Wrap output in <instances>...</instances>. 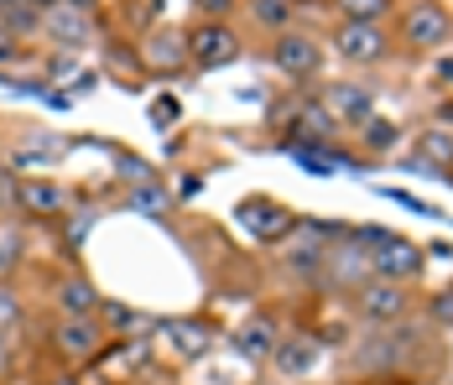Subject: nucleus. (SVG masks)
<instances>
[{"label":"nucleus","instance_id":"obj_1","mask_svg":"<svg viewBox=\"0 0 453 385\" xmlns=\"http://www.w3.org/2000/svg\"><path fill=\"white\" fill-rule=\"evenodd\" d=\"M453 37V11L443 0H411L396 21V42H407L411 52H438Z\"/></svg>","mask_w":453,"mask_h":385},{"label":"nucleus","instance_id":"obj_2","mask_svg":"<svg viewBox=\"0 0 453 385\" xmlns=\"http://www.w3.org/2000/svg\"><path fill=\"white\" fill-rule=\"evenodd\" d=\"M422 245L407 240V235H391V229H380V240L370 245V276L375 281H396V287H411V281H422Z\"/></svg>","mask_w":453,"mask_h":385},{"label":"nucleus","instance_id":"obj_3","mask_svg":"<svg viewBox=\"0 0 453 385\" xmlns=\"http://www.w3.org/2000/svg\"><path fill=\"white\" fill-rule=\"evenodd\" d=\"M328 47H334V58L349 63V68H380V63L396 52V37H391V27H355V21H339Z\"/></svg>","mask_w":453,"mask_h":385},{"label":"nucleus","instance_id":"obj_4","mask_svg":"<svg viewBox=\"0 0 453 385\" xmlns=\"http://www.w3.org/2000/svg\"><path fill=\"white\" fill-rule=\"evenodd\" d=\"M355 312H360L365 328H402L411 318V287H396V281H365L355 292Z\"/></svg>","mask_w":453,"mask_h":385},{"label":"nucleus","instance_id":"obj_5","mask_svg":"<svg viewBox=\"0 0 453 385\" xmlns=\"http://www.w3.org/2000/svg\"><path fill=\"white\" fill-rule=\"evenodd\" d=\"M240 52H245V42L229 21H203V27L188 32V63L198 73H219L229 63H240Z\"/></svg>","mask_w":453,"mask_h":385},{"label":"nucleus","instance_id":"obj_6","mask_svg":"<svg viewBox=\"0 0 453 385\" xmlns=\"http://www.w3.org/2000/svg\"><path fill=\"white\" fill-rule=\"evenodd\" d=\"M37 27H42L58 47H89L94 37H99L94 11H89V5H79V0H52V5H42Z\"/></svg>","mask_w":453,"mask_h":385},{"label":"nucleus","instance_id":"obj_7","mask_svg":"<svg viewBox=\"0 0 453 385\" xmlns=\"http://www.w3.org/2000/svg\"><path fill=\"white\" fill-rule=\"evenodd\" d=\"M375 99L380 94H375V84H365V79H334V84L318 94V104L328 110L334 126H355V130L375 115Z\"/></svg>","mask_w":453,"mask_h":385},{"label":"nucleus","instance_id":"obj_8","mask_svg":"<svg viewBox=\"0 0 453 385\" xmlns=\"http://www.w3.org/2000/svg\"><path fill=\"white\" fill-rule=\"evenodd\" d=\"M52 343H58L63 365H94V359L104 354L110 334H104V323H99V318H58Z\"/></svg>","mask_w":453,"mask_h":385},{"label":"nucleus","instance_id":"obj_9","mask_svg":"<svg viewBox=\"0 0 453 385\" xmlns=\"http://www.w3.org/2000/svg\"><path fill=\"white\" fill-rule=\"evenodd\" d=\"M323 42L318 37H308V32H281V37H272V63L292 79V84H303V79H318L323 73Z\"/></svg>","mask_w":453,"mask_h":385},{"label":"nucleus","instance_id":"obj_10","mask_svg":"<svg viewBox=\"0 0 453 385\" xmlns=\"http://www.w3.org/2000/svg\"><path fill=\"white\" fill-rule=\"evenodd\" d=\"M157 339H162V349L178 365H198V359L214 354V328L198 323V318H167V323H157Z\"/></svg>","mask_w":453,"mask_h":385},{"label":"nucleus","instance_id":"obj_11","mask_svg":"<svg viewBox=\"0 0 453 385\" xmlns=\"http://www.w3.org/2000/svg\"><path fill=\"white\" fill-rule=\"evenodd\" d=\"M402 359H407V343L391 339V328H365L355 339V349H349V365L360 375H391Z\"/></svg>","mask_w":453,"mask_h":385},{"label":"nucleus","instance_id":"obj_12","mask_svg":"<svg viewBox=\"0 0 453 385\" xmlns=\"http://www.w3.org/2000/svg\"><path fill=\"white\" fill-rule=\"evenodd\" d=\"M240 219H245V229H250L256 240H266V245L292 240L297 224H303L292 209H281V204H272V198H250V204H240Z\"/></svg>","mask_w":453,"mask_h":385},{"label":"nucleus","instance_id":"obj_13","mask_svg":"<svg viewBox=\"0 0 453 385\" xmlns=\"http://www.w3.org/2000/svg\"><path fill=\"white\" fill-rule=\"evenodd\" d=\"M141 68H146V73H182V68H193V63H188V32L157 27V32L141 42Z\"/></svg>","mask_w":453,"mask_h":385},{"label":"nucleus","instance_id":"obj_14","mask_svg":"<svg viewBox=\"0 0 453 385\" xmlns=\"http://www.w3.org/2000/svg\"><path fill=\"white\" fill-rule=\"evenodd\" d=\"M318 354H323V343L318 339H308V334H292V339H287V334H281L266 365H272L281 381H303V375H313Z\"/></svg>","mask_w":453,"mask_h":385},{"label":"nucleus","instance_id":"obj_15","mask_svg":"<svg viewBox=\"0 0 453 385\" xmlns=\"http://www.w3.org/2000/svg\"><path fill=\"white\" fill-rule=\"evenodd\" d=\"M276 339H281V334H276L272 318H266V312H250V318L234 328V339H229V343H234V354H240V359L256 370V365H266V359H272Z\"/></svg>","mask_w":453,"mask_h":385},{"label":"nucleus","instance_id":"obj_16","mask_svg":"<svg viewBox=\"0 0 453 385\" xmlns=\"http://www.w3.org/2000/svg\"><path fill=\"white\" fill-rule=\"evenodd\" d=\"M52 302H58V312L63 318H99V287H94L84 271H68L58 287H52Z\"/></svg>","mask_w":453,"mask_h":385},{"label":"nucleus","instance_id":"obj_17","mask_svg":"<svg viewBox=\"0 0 453 385\" xmlns=\"http://www.w3.org/2000/svg\"><path fill=\"white\" fill-rule=\"evenodd\" d=\"M16 209H21V214L52 219L63 209V188H58L52 177H21V182H16Z\"/></svg>","mask_w":453,"mask_h":385},{"label":"nucleus","instance_id":"obj_18","mask_svg":"<svg viewBox=\"0 0 453 385\" xmlns=\"http://www.w3.org/2000/svg\"><path fill=\"white\" fill-rule=\"evenodd\" d=\"M245 16H250V27H256V32L281 37V32H292L297 0H250V5H245Z\"/></svg>","mask_w":453,"mask_h":385},{"label":"nucleus","instance_id":"obj_19","mask_svg":"<svg viewBox=\"0 0 453 385\" xmlns=\"http://www.w3.org/2000/svg\"><path fill=\"white\" fill-rule=\"evenodd\" d=\"M417 162L433 172H453V130L449 126H427L417 135Z\"/></svg>","mask_w":453,"mask_h":385},{"label":"nucleus","instance_id":"obj_20","mask_svg":"<svg viewBox=\"0 0 453 385\" xmlns=\"http://www.w3.org/2000/svg\"><path fill=\"white\" fill-rule=\"evenodd\" d=\"M21 260H27V229H21V219H0V281H16Z\"/></svg>","mask_w":453,"mask_h":385},{"label":"nucleus","instance_id":"obj_21","mask_svg":"<svg viewBox=\"0 0 453 385\" xmlns=\"http://www.w3.org/2000/svg\"><path fill=\"white\" fill-rule=\"evenodd\" d=\"M402 146V126L396 120H386V115H370L360 126V151L365 157H391Z\"/></svg>","mask_w":453,"mask_h":385},{"label":"nucleus","instance_id":"obj_22","mask_svg":"<svg viewBox=\"0 0 453 385\" xmlns=\"http://www.w3.org/2000/svg\"><path fill=\"white\" fill-rule=\"evenodd\" d=\"M339 11V21H355V27H386V16L396 11V0H328Z\"/></svg>","mask_w":453,"mask_h":385},{"label":"nucleus","instance_id":"obj_23","mask_svg":"<svg viewBox=\"0 0 453 385\" xmlns=\"http://www.w3.org/2000/svg\"><path fill=\"white\" fill-rule=\"evenodd\" d=\"M167 204H173V193H167L162 177L141 182V188H126V209H136V214H167Z\"/></svg>","mask_w":453,"mask_h":385},{"label":"nucleus","instance_id":"obj_24","mask_svg":"<svg viewBox=\"0 0 453 385\" xmlns=\"http://www.w3.org/2000/svg\"><path fill=\"white\" fill-rule=\"evenodd\" d=\"M21 323V292H16V281H0V334H11Z\"/></svg>","mask_w":453,"mask_h":385},{"label":"nucleus","instance_id":"obj_25","mask_svg":"<svg viewBox=\"0 0 453 385\" xmlns=\"http://www.w3.org/2000/svg\"><path fill=\"white\" fill-rule=\"evenodd\" d=\"M99 318H104L110 328H146V312H136V307H104V302H99ZM110 328H104V334H110Z\"/></svg>","mask_w":453,"mask_h":385},{"label":"nucleus","instance_id":"obj_26","mask_svg":"<svg viewBox=\"0 0 453 385\" xmlns=\"http://www.w3.org/2000/svg\"><path fill=\"white\" fill-rule=\"evenodd\" d=\"M89 229H94V209H84V214H73V219H68V229H63L68 250H79V245L89 240Z\"/></svg>","mask_w":453,"mask_h":385},{"label":"nucleus","instance_id":"obj_27","mask_svg":"<svg viewBox=\"0 0 453 385\" xmlns=\"http://www.w3.org/2000/svg\"><path fill=\"white\" fill-rule=\"evenodd\" d=\"M120 177H126V188H141V182H157V172L146 167L141 157H120Z\"/></svg>","mask_w":453,"mask_h":385},{"label":"nucleus","instance_id":"obj_28","mask_svg":"<svg viewBox=\"0 0 453 385\" xmlns=\"http://www.w3.org/2000/svg\"><path fill=\"white\" fill-rule=\"evenodd\" d=\"M427 318H433V323H443V328H453V287L427 302Z\"/></svg>","mask_w":453,"mask_h":385},{"label":"nucleus","instance_id":"obj_29","mask_svg":"<svg viewBox=\"0 0 453 385\" xmlns=\"http://www.w3.org/2000/svg\"><path fill=\"white\" fill-rule=\"evenodd\" d=\"M203 11V21H229V11H240V0H193Z\"/></svg>","mask_w":453,"mask_h":385},{"label":"nucleus","instance_id":"obj_30","mask_svg":"<svg viewBox=\"0 0 453 385\" xmlns=\"http://www.w3.org/2000/svg\"><path fill=\"white\" fill-rule=\"evenodd\" d=\"M151 120H157V126H173V120H178V99H157V104H151Z\"/></svg>","mask_w":453,"mask_h":385},{"label":"nucleus","instance_id":"obj_31","mask_svg":"<svg viewBox=\"0 0 453 385\" xmlns=\"http://www.w3.org/2000/svg\"><path fill=\"white\" fill-rule=\"evenodd\" d=\"M433 73H438V84H453V58H433Z\"/></svg>","mask_w":453,"mask_h":385},{"label":"nucleus","instance_id":"obj_32","mask_svg":"<svg viewBox=\"0 0 453 385\" xmlns=\"http://www.w3.org/2000/svg\"><path fill=\"white\" fill-rule=\"evenodd\" d=\"M11 370V343H5V334H0V375Z\"/></svg>","mask_w":453,"mask_h":385},{"label":"nucleus","instance_id":"obj_33","mask_svg":"<svg viewBox=\"0 0 453 385\" xmlns=\"http://www.w3.org/2000/svg\"><path fill=\"white\" fill-rule=\"evenodd\" d=\"M47 385H84V381H79L73 370H63V375H52V381H47Z\"/></svg>","mask_w":453,"mask_h":385},{"label":"nucleus","instance_id":"obj_34","mask_svg":"<svg viewBox=\"0 0 453 385\" xmlns=\"http://www.w3.org/2000/svg\"><path fill=\"white\" fill-rule=\"evenodd\" d=\"M438 120H453V99L449 104H438Z\"/></svg>","mask_w":453,"mask_h":385},{"label":"nucleus","instance_id":"obj_35","mask_svg":"<svg viewBox=\"0 0 453 385\" xmlns=\"http://www.w3.org/2000/svg\"><path fill=\"white\" fill-rule=\"evenodd\" d=\"M297 5H313V0H297Z\"/></svg>","mask_w":453,"mask_h":385},{"label":"nucleus","instance_id":"obj_36","mask_svg":"<svg viewBox=\"0 0 453 385\" xmlns=\"http://www.w3.org/2000/svg\"><path fill=\"white\" fill-rule=\"evenodd\" d=\"M417 385H433V381H417Z\"/></svg>","mask_w":453,"mask_h":385}]
</instances>
